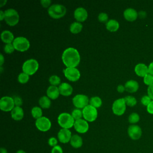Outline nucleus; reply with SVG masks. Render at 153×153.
Segmentation results:
<instances>
[{"instance_id": "f03ea898", "label": "nucleus", "mask_w": 153, "mask_h": 153, "mask_svg": "<svg viewBox=\"0 0 153 153\" xmlns=\"http://www.w3.org/2000/svg\"><path fill=\"white\" fill-rule=\"evenodd\" d=\"M57 123L62 128L69 129L74 127L75 120L71 114L66 112H63L59 115L57 117Z\"/></svg>"}, {"instance_id": "c03bdc74", "label": "nucleus", "mask_w": 153, "mask_h": 153, "mask_svg": "<svg viewBox=\"0 0 153 153\" xmlns=\"http://www.w3.org/2000/svg\"><path fill=\"white\" fill-rule=\"evenodd\" d=\"M146 109L148 113L153 114V100H152L151 103L146 106Z\"/></svg>"}, {"instance_id": "a19ab883", "label": "nucleus", "mask_w": 153, "mask_h": 153, "mask_svg": "<svg viewBox=\"0 0 153 153\" xmlns=\"http://www.w3.org/2000/svg\"><path fill=\"white\" fill-rule=\"evenodd\" d=\"M51 153H63V149L60 145H57L54 147L52 148Z\"/></svg>"}, {"instance_id": "a18cd8bd", "label": "nucleus", "mask_w": 153, "mask_h": 153, "mask_svg": "<svg viewBox=\"0 0 153 153\" xmlns=\"http://www.w3.org/2000/svg\"><path fill=\"white\" fill-rule=\"evenodd\" d=\"M124 90H126L125 89V87L121 84L118 85L117 87V91L118 93H123L124 91Z\"/></svg>"}, {"instance_id": "603ef678", "label": "nucleus", "mask_w": 153, "mask_h": 153, "mask_svg": "<svg viewBox=\"0 0 153 153\" xmlns=\"http://www.w3.org/2000/svg\"><path fill=\"white\" fill-rule=\"evenodd\" d=\"M0 153H8L7 150L4 148H0Z\"/></svg>"}, {"instance_id": "c9c22d12", "label": "nucleus", "mask_w": 153, "mask_h": 153, "mask_svg": "<svg viewBox=\"0 0 153 153\" xmlns=\"http://www.w3.org/2000/svg\"><path fill=\"white\" fill-rule=\"evenodd\" d=\"M15 48L13 45V43L11 44H7L5 45L4 47V50L5 53L7 54H11L12 53L14 52Z\"/></svg>"}, {"instance_id": "f257e3e1", "label": "nucleus", "mask_w": 153, "mask_h": 153, "mask_svg": "<svg viewBox=\"0 0 153 153\" xmlns=\"http://www.w3.org/2000/svg\"><path fill=\"white\" fill-rule=\"evenodd\" d=\"M62 59L67 68H75L80 62V55L78 51L73 47H69L62 53Z\"/></svg>"}, {"instance_id": "7ed1b4c3", "label": "nucleus", "mask_w": 153, "mask_h": 153, "mask_svg": "<svg viewBox=\"0 0 153 153\" xmlns=\"http://www.w3.org/2000/svg\"><path fill=\"white\" fill-rule=\"evenodd\" d=\"M48 13L53 19H58L66 14V8L61 4H53L48 8Z\"/></svg>"}, {"instance_id": "a211bd4d", "label": "nucleus", "mask_w": 153, "mask_h": 153, "mask_svg": "<svg viewBox=\"0 0 153 153\" xmlns=\"http://www.w3.org/2000/svg\"><path fill=\"white\" fill-rule=\"evenodd\" d=\"M123 15L125 19L127 21L133 22L136 20L138 16V13L134 8H128L124 10Z\"/></svg>"}, {"instance_id": "c85d7f7f", "label": "nucleus", "mask_w": 153, "mask_h": 153, "mask_svg": "<svg viewBox=\"0 0 153 153\" xmlns=\"http://www.w3.org/2000/svg\"><path fill=\"white\" fill-rule=\"evenodd\" d=\"M31 114L33 118L37 120L42 117V109L38 106H34L31 110Z\"/></svg>"}, {"instance_id": "79ce46f5", "label": "nucleus", "mask_w": 153, "mask_h": 153, "mask_svg": "<svg viewBox=\"0 0 153 153\" xmlns=\"http://www.w3.org/2000/svg\"><path fill=\"white\" fill-rule=\"evenodd\" d=\"M148 95L153 100V83L148 87Z\"/></svg>"}, {"instance_id": "39448f33", "label": "nucleus", "mask_w": 153, "mask_h": 153, "mask_svg": "<svg viewBox=\"0 0 153 153\" xmlns=\"http://www.w3.org/2000/svg\"><path fill=\"white\" fill-rule=\"evenodd\" d=\"M5 21L6 23L10 26H16L19 22V14L18 12L13 9L9 8L6 10L5 11Z\"/></svg>"}, {"instance_id": "3c124183", "label": "nucleus", "mask_w": 153, "mask_h": 153, "mask_svg": "<svg viewBox=\"0 0 153 153\" xmlns=\"http://www.w3.org/2000/svg\"><path fill=\"white\" fill-rule=\"evenodd\" d=\"M7 2V0H1V1H0V7H2L4 5H5Z\"/></svg>"}, {"instance_id": "dca6fc26", "label": "nucleus", "mask_w": 153, "mask_h": 153, "mask_svg": "<svg viewBox=\"0 0 153 153\" xmlns=\"http://www.w3.org/2000/svg\"><path fill=\"white\" fill-rule=\"evenodd\" d=\"M74 18L78 22H83L85 21L88 17L87 10L82 7H78L74 11Z\"/></svg>"}, {"instance_id": "c756f323", "label": "nucleus", "mask_w": 153, "mask_h": 153, "mask_svg": "<svg viewBox=\"0 0 153 153\" xmlns=\"http://www.w3.org/2000/svg\"><path fill=\"white\" fill-rule=\"evenodd\" d=\"M71 115L74 118L75 121L80 120L83 117L82 116V110H81L80 109L75 108L72 111V112L71 113Z\"/></svg>"}, {"instance_id": "5701e85b", "label": "nucleus", "mask_w": 153, "mask_h": 153, "mask_svg": "<svg viewBox=\"0 0 153 153\" xmlns=\"http://www.w3.org/2000/svg\"><path fill=\"white\" fill-rule=\"evenodd\" d=\"M1 38L4 43L11 44L14 40V37L13 33L10 30H4L1 34Z\"/></svg>"}, {"instance_id": "f8f14e48", "label": "nucleus", "mask_w": 153, "mask_h": 153, "mask_svg": "<svg viewBox=\"0 0 153 153\" xmlns=\"http://www.w3.org/2000/svg\"><path fill=\"white\" fill-rule=\"evenodd\" d=\"M65 77L72 82L77 81L81 76L80 72L76 68H66L63 70Z\"/></svg>"}, {"instance_id": "09e8293b", "label": "nucleus", "mask_w": 153, "mask_h": 153, "mask_svg": "<svg viewBox=\"0 0 153 153\" xmlns=\"http://www.w3.org/2000/svg\"><path fill=\"white\" fill-rule=\"evenodd\" d=\"M5 19V13L2 11H0V20L2 21Z\"/></svg>"}, {"instance_id": "20e7f679", "label": "nucleus", "mask_w": 153, "mask_h": 153, "mask_svg": "<svg viewBox=\"0 0 153 153\" xmlns=\"http://www.w3.org/2000/svg\"><path fill=\"white\" fill-rule=\"evenodd\" d=\"M39 68V63L38 61L33 59H30L26 60L22 65L23 72L28 75H33Z\"/></svg>"}, {"instance_id": "0eeeda50", "label": "nucleus", "mask_w": 153, "mask_h": 153, "mask_svg": "<svg viewBox=\"0 0 153 153\" xmlns=\"http://www.w3.org/2000/svg\"><path fill=\"white\" fill-rule=\"evenodd\" d=\"M98 112L97 108L90 105H87L82 109V116L85 120L87 122H93L97 117Z\"/></svg>"}, {"instance_id": "37998d69", "label": "nucleus", "mask_w": 153, "mask_h": 153, "mask_svg": "<svg viewBox=\"0 0 153 153\" xmlns=\"http://www.w3.org/2000/svg\"><path fill=\"white\" fill-rule=\"evenodd\" d=\"M51 3V1L50 0H41V5L44 8L50 7Z\"/></svg>"}, {"instance_id": "f704fd0d", "label": "nucleus", "mask_w": 153, "mask_h": 153, "mask_svg": "<svg viewBox=\"0 0 153 153\" xmlns=\"http://www.w3.org/2000/svg\"><path fill=\"white\" fill-rule=\"evenodd\" d=\"M143 82L144 83L149 86L153 83V75H151L150 74H146L144 77H143Z\"/></svg>"}, {"instance_id": "aec40b11", "label": "nucleus", "mask_w": 153, "mask_h": 153, "mask_svg": "<svg viewBox=\"0 0 153 153\" xmlns=\"http://www.w3.org/2000/svg\"><path fill=\"white\" fill-rule=\"evenodd\" d=\"M11 118L15 121H20L24 117V112L20 106H15L11 111Z\"/></svg>"}, {"instance_id": "9b49d317", "label": "nucleus", "mask_w": 153, "mask_h": 153, "mask_svg": "<svg viewBox=\"0 0 153 153\" xmlns=\"http://www.w3.org/2000/svg\"><path fill=\"white\" fill-rule=\"evenodd\" d=\"M35 126L39 131L45 132L50 129L51 127V123L48 118L42 117L36 120Z\"/></svg>"}, {"instance_id": "e433bc0d", "label": "nucleus", "mask_w": 153, "mask_h": 153, "mask_svg": "<svg viewBox=\"0 0 153 153\" xmlns=\"http://www.w3.org/2000/svg\"><path fill=\"white\" fill-rule=\"evenodd\" d=\"M98 20L101 23H107L108 21V16L105 13H100L98 16Z\"/></svg>"}, {"instance_id": "ea45409f", "label": "nucleus", "mask_w": 153, "mask_h": 153, "mask_svg": "<svg viewBox=\"0 0 153 153\" xmlns=\"http://www.w3.org/2000/svg\"><path fill=\"white\" fill-rule=\"evenodd\" d=\"M13 99H14V102L16 106H21L22 105L23 100L20 97L15 96L14 97H13Z\"/></svg>"}, {"instance_id": "ddd939ff", "label": "nucleus", "mask_w": 153, "mask_h": 153, "mask_svg": "<svg viewBox=\"0 0 153 153\" xmlns=\"http://www.w3.org/2000/svg\"><path fill=\"white\" fill-rule=\"evenodd\" d=\"M127 133L128 136L132 140H138L139 139L142 134L141 128L136 124H131L130 125L127 129Z\"/></svg>"}, {"instance_id": "473e14b6", "label": "nucleus", "mask_w": 153, "mask_h": 153, "mask_svg": "<svg viewBox=\"0 0 153 153\" xmlns=\"http://www.w3.org/2000/svg\"><path fill=\"white\" fill-rule=\"evenodd\" d=\"M17 79L20 83L26 84L28 82V81L29 79V75H28L27 74H26L24 72H22L18 75Z\"/></svg>"}, {"instance_id": "393cba45", "label": "nucleus", "mask_w": 153, "mask_h": 153, "mask_svg": "<svg viewBox=\"0 0 153 153\" xmlns=\"http://www.w3.org/2000/svg\"><path fill=\"white\" fill-rule=\"evenodd\" d=\"M120 27V24L118 21L114 19H110L106 23V28L110 32H116Z\"/></svg>"}, {"instance_id": "1a4fd4ad", "label": "nucleus", "mask_w": 153, "mask_h": 153, "mask_svg": "<svg viewBox=\"0 0 153 153\" xmlns=\"http://www.w3.org/2000/svg\"><path fill=\"white\" fill-rule=\"evenodd\" d=\"M89 100L90 99L86 95L78 94L73 97L72 103L76 108L83 109L85 107L88 105Z\"/></svg>"}, {"instance_id": "f3484780", "label": "nucleus", "mask_w": 153, "mask_h": 153, "mask_svg": "<svg viewBox=\"0 0 153 153\" xmlns=\"http://www.w3.org/2000/svg\"><path fill=\"white\" fill-rule=\"evenodd\" d=\"M58 87L60 94L63 96H69L73 92L72 87L67 82H62L59 85Z\"/></svg>"}, {"instance_id": "864d4df0", "label": "nucleus", "mask_w": 153, "mask_h": 153, "mask_svg": "<svg viewBox=\"0 0 153 153\" xmlns=\"http://www.w3.org/2000/svg\"><path fill=\"white\" fill-rule=\"evenodd\" d=\"M16 153H26V152L24 150L22 149H19L18 151H17V152Z\"/></svg>"}, {"instance_id": "412c9836", "label": "nucleus", "mask_w": 153, "mask_h": 153, "mask_svg": "<svg viewBox=\"0 0 153 153\" xmlns=\"http://www.w3.org/2000/svg\"><path fill=\"white\" fill-rule=\"evenodd\" d=\"M47 96L51 99L55 100L59 96L60 92L59 90V87L57 86L50 85L48 87L47 91Z\"/></svg>"}, {"instance_id": "de8ad7c7", "label": "nucleus", "mask_w": 153, "mask_h": 153, "mask_svg": "<svg viewBox=\"0 0 153 153\" xmlns=\"http://www.w3.org/2000/svg\"><path fill=\"white\" fill-rule=\"evenodd\" d=\"M148 73L153 75V62H151L148 66Z\"/></svg>"}, {"instance_id": "8fccbe9b", "label": "nucleus", "mask_w": 153, "mask_h": 153, "mask_svg": "<svg viewBox=\"0 0 153 153\" xmlns=\"http://www.w3.org/2000/svg\"><path fill=\"white\" fill-rule=\"evenodd\" d=\"M0 59H1V61H0V66H2L4 62V57L3 56V55L2 54H1L0 55Z\"/></svg>"}, {"instance_id": "9d476101", "label": "nucleus", "mask_w": 153, "mask_h": 153, "mask_svg": "<svg viewBox=\"0 0 153 153\" xmlns=\"http://www.w3.org/2000/svg\"><path fill=\"white\" fill-rule=\"evenodd\" d=\"M14 105V99L11 97L4 96L0 100V109L4 112L11 111L15 107Z\"/></svg>"}, {"instance_id": "72a5a7b5", "label": "nucleus", "mask_w": 153, "mask_h": 153, "mask_svg": "<svg viewBox=\"0 0 153 153\" xmlns=\"http://www.w3.org/2000/svg\"><path fill=\"white\" fill-rule=\"evenodd\" d=\"M49 82L51 84V85L57 86L59 85L60 83V78L57 75H51L49 78Z\"/></svg>"}, {"instance_id": "6e6552de", "label": "nucleus", "mask_w": 153, "mask_h": 153, "mask_svg": "<svg viewBox=\"0 0 153 153\" xmlns=\"http://www.w3.org/2000/svg\"><path fill=\"white\" fill-rule=\"evenodd\" d=\"M126 109V103L124 98H120L115 100L112 106L113 113L118 116L124 114Z\"/></svg>"}, {"instance_id": "6ab92c4d", "label": "nucleus", "mask_w": 153, "mask_h": 153, "mask_svg": "<svg viewBox=\"0 0 153 153\" xmlns=\"http://www.w3.org/2000/svg\"><path fill=\"white\" fill-rule=\"evenodd\" d=\"M134 72L139 76L144 77L148 74V66L144 63H138L134 68Z\"/></svg>"}, {"instance_id": "cd10ccee", "label": "nucleus", "mask_w": 153, "mask_h": 153, "mask_svg": "<svg viewBox=\"0 0 153 153\" xmlns=\"http://www.w3.org/2000/svg\"><path fill=\"white\" fill-rule=\"evenodd\" d=\"M89 105H91L92 106L96 108H98L102 106V101L100 97L98 96H94L90 98L89 100Z\"/></svg>"}, {"instance_id": "bb28decb", "label": "nucleus", "mask_w": 153, "mask_h": 153, "mask_svg": "<svg viewBox=\"0 0 153 153\" xmlns=\"http://www.w3.org/2000/svg\"><path fill=\"white\" fill-rule=\"evenodd\" d=\"M51 100L49 97L46 96H42L39 100V105L41 108L47 109L51 106Z\"/></svg>"}, {"instance_id": "4be33fe9", "label": "nucleus", "mask_w": 153, "mask_h": 153, "mask_svg": "<svg viewBox=\"0 0 153 153\" xmlns=\"http://www.w3.org/2000/svg\"><path fill=\"white\" fill-rule=\"evenodd\" d=\"M124 87L127 91L132 93L137 91V90L139 89V84L136 81L131 79L127 81L126 82Z\"/></svg>"}, {"instance_id": "4c0bfd02", "label": "nucleus", "mask_w": 153, "mask_h": 153, "mask_svg": "<svg viewBox=\"0 0 153 153\" xmlns=\"http://www.w3.org/2000/svg\"><path fill=\"white\" fill-rule=\"evenodd\" d=\"M151 99L149 97L148 95H145L143 96L140 99V102L144 106H148L151 102Z\"/></svg>"}, {"instance_id": "7c9ffc66", "label": "nucleus", "mask_w": 153, "mask_h": 153, "mask_svg": "<svg viewBox=\"0 0 153 153\" xmlns=\"http://www.w3.org/2000/svg\"><path fill=\"white\" fill-rule=\"evenodd\" d=\"M124 100H125L126 105L129 106H134L137 103V100L136 98L131 96H127L125 97Z\"/></svg>"}, {"instance_id": "58836bf2", "label": "nucleus", "mask_w": 153, "mask_h": 153, "mask_svg": "<svg viewBox=\"0 0 153 153\" xmlns=\"http://www.w3.org/2000/svg\"><path fill=\"white\" fill-rule=\"evenodd\" d=\"M57 143H58V140L57 139L54 137H51L48 139V145L51 146L52 148L53 147H54L55 146L57 145Z\"/></svg>"}, {"instance_id": "b1692460", "label": "nucleus", "mask_w": 153, "mask_h": 153, "mask_svg": "<svg viewBox=\"0 0 153 153\" xmlns=\"http://www.w3.org/2000/svg\"><path fill=\"white\" fill-rule=\"evenodd\" d=\"M82 139L78 134H74L70 140L71 145L74 148H79L82 145Z\"/></svg>"}, {"instance_id": "a878e982", "label": "nucleus", "mask_w": 153, "mask_h": 153, "mask_svg": "<svg viewBox=\"0 0 153 153\" xmlns=\"http://www.w3.org/2000/svg\"><path fill=\"white\" fill-rule=\"evenodd\" d=\"M82 29V25L80 22H73L71 25L69 27L70 32L72 33L76 34L79 33Z\"/></svg>"}, {"instance_id": "423d86ee", "label": "nucleus", "mask_w": 153, "mask_h": 153, "mask_svg": "<svg viewBox=\"0 0 153 153\" xmlns=\"http://www.w3.org/2000/svg\"><path fill=\"white\" fill-rule=\"evenodd\" d=\"M13 45L15 50L20 52L26 51L30 47V42L29 40L23 36H18L15 38L13 42Z\"/></svg>"}, {"instance_id": "49530a36", "label": "nucleus", "mask_w": 153, "mask_h": 153, "mask_svg": "<svg viewBox=\"0 0 153 153\" xmlns=\"http://www.w3.org/2000/svg\"><path fill=\"white\" fill-rule=\"evenodd\" d=\"M138 16L140 19H144L146 16V13L143 11H140L138 13Z\"/></svg>"}, {"instance_id": "4468645a", "label": "nucleus", "mask_w": 153, "mask_h": 153, "mask_svg": "<svg viewBox=\"0 0 153 153\" xmlns=\"http://www.w3.org/2000/svg\"><path fill=\"white\" fill-rule=\"evenodd\" d=\"M74 127L78 133L83 134L88 130L89 125L86 120L81 118L80 120L75 121Z\"/></svg>"}, {"instance_id": "2eb2a0df", "label": "nucleus", "mask_w": 153, "mask_h": 153, "mask_svg": "<svg viewBox=\"0 0 153 153\" xmlns=\"http://www.w3.org/2000/svg\"><path fill=\"white\" fill-rule=\"evenodd\" d=\"M71 131L69 129L62 128L57 133V138L60 142L62 143H66L70 142L72 137Z\"/></svg>"}, {"instance_id": "2f4dec72", "label": "nucleus", "mask_w": 153, "mask_h": 153, "mask_svg": "<svg viewBox=\"0 0 153 153\" xmlns=\"http://www.w3.org/2000/svg\"><path fill=\"white\" fill-rule=\"evenodd\" d=\"M139 120H140V117H139V114L136 112L131 113L129 115L128 118V122L132 124H134L138 123Z\"/></svg>"}]
</instances>
